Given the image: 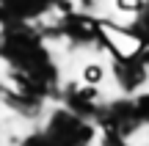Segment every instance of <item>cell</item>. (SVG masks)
Wrapping results in <instances>:
<instances>
[{
  "label": "cell",
  "mask_w": 149,
  "mask_h": 146,
  "mask_svg": "<svg viewBox=\"0 0 149 146\" xmlns=\"http://www.w3.org/2000/svg\"><path fill=\"white\" fill-rule=\"evenodd\" d=\"M83 75H86V80H88V83H100V80H102V69H100V66H94V64L86 66Z\"/></svg>",
  "instance_id": "cell-1"
},
{
  "label": "cell",
  "mask_w": 149,
  "mask_h": 146,
  "mask_svg": "<svg viewBox=\"0 0 149 146\" xmlns=\"http://www.w3.org/2000/svg\"><path fill=\"white\" fill-rule=\"evenodd\" d=\"M116 6H119V8H124V11H135L141 6V0H116Z\"/></svg>",
  "instance_id": "cell-2"
}]
</instances>
